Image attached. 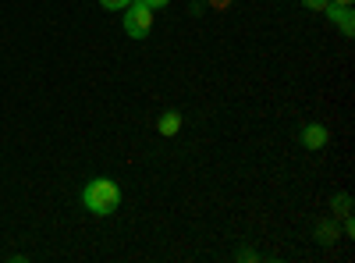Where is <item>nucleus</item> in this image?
Segmentation results:
<instances>
[{"label": "nucleus", "instance_id": "nucleus-1", "mask_svg": "<svg viewBox=\"0 0 355 263\" xmlns=\"http://www.w3.org/2000/svg\"><path fill=\"white\" fill-rule=\"evenodd\" d=\"M82 207L96 217H110L121 207V185L114 178H89L85 189H82Z\"/></svg>", "mask_w": 355, "mask_h": 263}, {"label": "nucleus", "instance_id": "nucleus-2", "mask_svg": "<svg viewBox=\"0 0 355 263\" xmlns=\"http://www.w3.org/2000/svg\"><path fill=\"white\" fill-rule=\"evenodd\" d=\"M125 33L132 40H146L153 33V8H146L142 0H132L125 8Z\"/></svg>", "mask_w": 355, "mask_h": 263}, {"label": "nucleus", "instance_id": "nucleus-3", "mask_svg": "<svg viewBox=\"0 0 355 263\" xmlns=\"http://www.w3.org/2000/svg\"><path fill=\"white\" fill-rule=\"evenodd\" d=\"M299 142L306 146V150H323V146L331 142V132H327V125L309 121V125H302V128H299Z\"/></svg>", "mask_w": 355, "mask_h": 263}, {"label": "nucleus", "instance_id": "nucleus-4", "mask_svg": "<svg viewBox=\"0 0 355 263\" xmlns=\"http://www.w3.org/2000/svg\"><path fill=\"white\" fill-rule=\"evenodd\" d=\"M323 15H327V22H334L345 36H352L355 33V15H352V8H341V4H327L323 8Z\"/></svg>", "mask_w": 355, "mask_h": 263}, {"label": "nucleus", "instance_id": "nucleus-5", "mask_svg": "<svg viewBox=\"0 0 355 263\" xmlns=\"http://www.w3.org/2000/svg\"><path fill=\"white\" fill-rule=\"evenodd\" d=\"M157 132H160L164 139L178 135V132H182V114H178V110H164L160 121H157Z\"/></svg>", "mask_w": 355, "mask_h": 263}, {"label": "nucleus", "instance_id": "nucleus-6", "mask_svg": "<svg viewBox=\"0 0 355 263\" xmlns=\"http://www.w3.org/2000/svg\"><path fill=\"white\" fill-rule=\"evenodd\" d=\"M334 239H338V228H334L331 221H323V224L316 228V242H320V246H334Z\"/></svg>", "mask_w": 355, "mask_h": 263}, {"label": "nucleus", "instance_id": "nucleus-7", "mask_svg": "<svg viewBox=\"0 0 355 263\" xmlns=\"http://www.w3.org/2000/svg\"><path fill=\"white\" fill-rule=\"evenodd\" d=\"M331 210H334L338 217H348V214H352V196H348V192H338V196L331 199Z\"/></svg>", "mask_w": 355, "mask_h": 263}, {"label": "nucleus", "instance_id": "nucleus-8", "mask_svg": "<svg viewBox=\"0 0 355 263\" xmlns=\"http://www.w3.org/2000/svg\"><path fill=\"white\" fill-rule=\"evenodd\" d=\"M100 4H103L107 11H125V8L132 4V0H100Z\"/></svg>", "mask_w": 355, "mask_h": 263}, {"label": "nucleus", "instance_id": "nucleus-9", "mask_svg": "<svg viewBox=\"0 0 355 263\" xmlns=\"http://www.w3.org/2000/svg\"><path fill=\"white\" fill-rule=\"evenodd\" d=\"M327 4H331V0H302V8H309V11H323Z\"/></svg>", "mask_w": 355, "mask_h": 263}, {"label": "nucleus", "instance_id": "nucleus-10", "mask_svg": "<svg viewBox=\"0 0 355 263\" xmlns=\"http://www.w3.org/2000/svg\"><path fill=\"white\" fill-rule=\"evenodd\" d=\"M142 4H146V8H153V11H164L171 0H142Z\"/></svg>", "mask_w": 355, "mask_h": 263}, {"label": "nucleus", "instance_id": "nucleus-11", "mask_svg": "<svg viewBox=\"0 0 355 263\" xmlns=\"http://www.w3.org/2000/svg\"><path fill=\"white\" fill-rule=\"evenodd\" d=\"M206 4H210L214 11H227V8H231V0H206Z\"/></svg>", "mask_w": 355, "mask_h": 263}, {"label": "nucleus", "instance_id": "nucleus-12", "mask_svg": "<svg viewBox=\"0 0 355 263\" xmlns=\"http://www.w3.org/2000/svg\"><path fill=\"white\" fill-rule=\"evenodd\" d=\"M331 4H341V8H352V0H331Z\"/></svg>", "mask_w": 355, "mask_h": 263}]
</instances>
